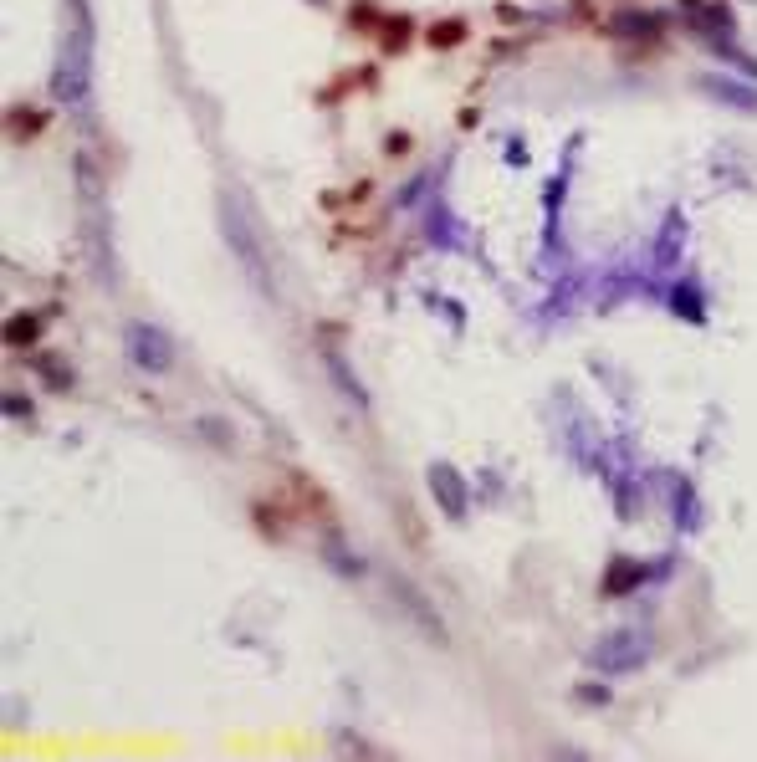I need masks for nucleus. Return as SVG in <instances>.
I'll return each mask as SVG.
<instances>
[{
  "label": "nucleus",
  "instance_id": "obj_22",
  "mask_svg": "<svg viewBox=\"0 0 757 762\" xmlns=\"http://www.w3.org/2000/svg\"><path fill=\"white\" fill-rule=\"evenodd\" d=\"M425 41H430L435 52H445V47H461V41H466V21H461V16H445V21H435V26L425 31Z\"/></svg>",
  "mask_w": 757,
  "mask_h": 762
},
{
  "label": "nucleus",
  "instance_id": "obj_17",
  "mask_svg": "<svg viewBox=\"0 0 757 762\" xmlns=\"http://www.w3.org/2000/svg\"><path fill=\"white\" fill-rule=\"evenodd\" d=\"M47 123H52V113H47V108H36V103H16V108H6V128H11V139H16V144H31L36 133H47Z\"/></svg>",
  "mask_w": 757,
  "mask_h": 762
},
{
  "label": "nucleus",
  "instance_id": "obj_3",
  "mask_svg": "<svg viewBox=\"0 0 757 762\" xmlns=\"http://www.w3.org/2000/svg\"><path fill=\"white\" fill-rule=\"evenodd\" d=\"M77 195H82V251L98 266V282H118V256H113V220H108V195H103V174L98 164L77 154Z\"/></svg>",
  "mask_w": 757,
  "mask_h": 762
},
{
  "label": "nucleus",
  "instance_id": "obj_27",
  "mask_svg": "<svg viewBox=\"0 0 757 762\" xmlns=\"http://www.w3.org/2000/svg\"><path fill=\"white\" fill-rule=\"evenodd\" d=\"M195 430H200V435H205V440H210V435H215V445H220V451H226V445H231V425H226V420H200V425H195Z\"/></svg>",
  "mask_w": 757,
  "mask_h": 762
},
{
  "label": "nucleus",
  "instance_id": "obj_7",
  "mask_svg": "<svg viewBox=\"0 0 757 762\" xmlns=\"http://www.w3.org/2000/svg\"><path fill=\"white\" fill-rule=\"evenodd\" d=\"M425 486H430V497H435L445 522H466V512H471V481H466V471H456L451 461H430L425 466Z\"/></svg>",
  "mask_w": 757,
  "mask_h": 762
},
{
  "label": "nucleus",
  "instance_id": "obj_9",
  "mask_svg": "<svg viewBox=\"0 0 757 762\" xmlns=\"http://www.w3.org/2000/svg\"><path fill=\"white\" fill-rule=\"evenodd\" d=\"M655 491L665 497V507H671L676 532L696 537V532H701V497H696V481H686L681 471H660V476H655Z\"/></svg>",
  "mask_w": 757,
  "mask_h": 762
},
{
  "label": "nucleus",
  "instance_id": "obj_24",
  "mask_svg": "<svg viewBox=\"0 0 757 762\" xmlns=\"http://www.w3.org/2000/svg\"><path fill=\"white\" fill-rule=\"evenodd\" d=\"M573 701H584V706H609V686H604V681H578V686H573Z\"/></svg>",
  "mask_w": 757,
  "mask_h": 762
},
{
  "label": "nucleus",
  "instance_id": "obj_19",
  "mask_svg": "<svg viewBox=\"0 0 757 762\" xmlns=\"http://www.w3.org/2000/svg\"><path fill=\"white\" fill-rule=\"evenodd\" d=\"M31 369H36V379L47 384L52 394H67V389L77 384V374H72V364H67L62 353H36V358H31Z\"/></svg>",
  "mask_w": 757,
  "mask_h": 762
},
{
  "label": "nucleus",
  "instance_id": "obj_2",
  "mask_svg": "<svg viewBox=\"0 0 757 762\" xmlns=\"http://www.w3.org/2000/svg\"><path fill=\"white\" fill-rule=\"evenodd\" d=\"M215 210H220V236H226L231 256L241 261V272L256 282L261 297L277 302V256H272V246H266V236H261L256 210H251L236 190H220V205H215Z\"/></svg>",
  "mask_w": 757,
  "mask_h": 762
},
{
  "label": "nucleus",
  "instance_id": "obj_12",
  "mask_svg": "<svg viewBox=\"0 0 757 762\" xmlns=\"http://www.w3.org/2000/svg\"><path fill=\"white\" fill-rule=\"evenodd\" d=\"M323 563H328L338 578H369V558H364L359 548H353L338 527L323 532Z\"/></svg>",
  "mask_w": 757,
  "mask_h": 762
},
{
  "label": "nucleus",
  "instance_id": "obj_14",
  "mask_svg": "<svg viewBox=\"0 0 757 762\" xmlns=\"http://www.w3.org/2000/svg\"><path fill=\"white\" fill-rule=\"evenodd\" d=\"M686 16H691L696 36H706V41H717V36H732V31H737V21H732V11H727V6H706V0H686Z\"/></svg>",
  "mask_w": 757,
  "mask_h": 762
},
{
  "label": "nucleus",
  "instance_id": "obj_15",
  "mask_svg": "<svg viewBox=\"0 0 757 762\" xmlns=\"http://www.w3.org/2000/svg\"><path fill=\"white\" fill-rule=\"evenodd\" d=\"M706 98H717V103H727V108H742V113H757V87H747V82H732V77H701L696 82Z\"/></svg>",
  "mask_w": 757,
  "mask_h": 762
},
{
  "label": "nucleus",
  "instance_id": "obj_26",
  "mask_svg": "<svg viewBox=\"0 0 757 762\" xmlns=\"http://www.w3.org/2000/svg\"><path fill=\"white\" fill-rule=\"evenodd\" d=\"M333 752H359V757H374L379 747H374V742H359V737H353V732L343 727V732H333Z\"/></svg>",
  "mask_w": 757,
  "mask_h": 762
},
{
  "label": "nucleus",
  "instance_id": "obj_13",
  "mask_svg": "<svg viewBox=\"0 0 757 762\" xmlns=\"http://www.w3.org/2000/svg\"><path fill=\"white\" fill-rule=\"evenodd\" d=\"M681 246H686V215H681V210H671V215H665V231L655 236L650 272H655V277H660V272H671V266L681 261Z\"/></svg>",
  "mask_w": 757,
  "mask_h": 762
},
{
  "label": "nucleus",
  "instance_id": "obj_6",
  "mask_svg": "<svg viewBox=\"0 0 757 762\" xmlns=\"http://www.w3.org/2000/svg\"><path fill=\"white\" fill-rule=\"evenodd\" d=\"M645 660H650V635L645 630H609L589 650V665L604 670V676H635Z\"/></svg>",
  "mask_w": 757,
  "mask_h": 762
},
{
  "label": "nucleus",
  "instance_id": "obj_10",
  "mask_svg": "<svg viewBox=\"0 0 757 762\" xmlns=\"http://www.w3.org/2000/svg\"><path fill=\"white\" fill-rule=\"evenodd\" d=\"M323 374H328V384L338 389V399H348V410H374V394H369V384L359 379V369L348 364V353L343 348H328L323 353Z\"/></svg>",
  "mask_w": 757,
  "mask_h": 762
},
{
  "label": "nucleus",
  "instance_id": "obj_5",
  "mask_svg": "<svg viewBox=\"0 0 757 762\" xmlns=\"http://www.w3.org/2000/svg\"><path fill=\"white\" fill-rule=\"evenodd\" d=\"M123 353L139 374H169L174 369V338H169V328H159L149 318H133L123 328Z\"/></svg>",
  "mask_w": 757,
  "mask_h": 762
},
{
  "label": "nucleus",
  "instance_id": "obj_4",
  "mask_svg": "<svg viewBox=\"0 0 757 762\" xmlns=\"http://www.w3.org/2000/svg\"><path fill=\"white\" fill-rule=\"evenodd\" d=\"M384 584H389V599L399 604V614H405V619L415 624V635H420V640H430L435 650H445V645H451V630H445L440 609L430 604V594H425L420 584H410L405 573H384Z\"/></svg>",
  "mask_w": 757,
  "mask_h": 762
},
{
  "label": "nucleus",
  "instance_id": "obj_28",
  "mask_svg": "<svg viewBox=\"0 0 757 762\" xmlns=\"http://www.w3.org/2000/svg\"><path fill=\"white\" fill-rule=\"evenodd\" d=\"M307 6H328V0H307Z\"/></svg>",
  "mask_w": 757,
  "mask_h": 762
},
{
  "label": "nucleus",
  "instance_id": "obj_20",
  "mask_svg": "<svg viewBox=\"0 0 757 762\" xmlns=\"http://www.w3.org/2000/svg\"><path fill=\"white\" fill-rule=\"evenodd\" d=\"M665 31V16L655 11H625V16H614V36H655Z\"/></svg>",
  "mask_w": 757,
  "mask_h": 762
},
{
  "label": "nucleus",
  "instance_id": "obj_16",
  "mask_svg": "<svg viewBox=\"0 0 757 762\" xmlns=\"http://www.w3.org/2000/svg\"><path fill=\"white\" fill-rule=\"evenodd\" d=\"M604 476H609V497H614L619 517H635V512H640V491H635L630 456H619V466H604Z\"/></svg>",
  "mask_w": 757,
  "mask_h": 762
},
{
  "label": "nucleus",
  "instance_id": "obj_8",
  "mask_svg": "<svg viewBox=\"0 0 757 762\" xmlns=\"http://www.w3.org/2000/svg\"><path fill=\"white\" fill-rule=\"evenodd\" d=\"M671 563H676L671 553L650 558V563H640V558H609V568H604V594L619 599V594H635V589L655 584V578H671Z\"/></svg>",
  "mask_w": 757,
  "mask_h": 762
},
{
  "label": "nucleus",
  "instance_id": "obj_21",
  "mask_svg": "<svg viewBox=\"0 0 757 762\" xmlns=\"http://www.w3.org/2000/svg\"><path fill=\"white\" fill-rule=\"evenodd\" d=\"M706 47L717 52L722 62H732V67H737V72H742L747 82H757V57H752V52H742V47H737L732 36H717V41H706Z\"/></svg>",
  "mask_w": 757,
  "mask_h": 762
},
{
  "label": "nucleus",
  "instance_id": "obj_18",
  "mask_svg": "<svg viewBox=\"0 0 757 762\" xmlns=\"http://www.w3.org/2000/svg\"><path fill=\"white\" fill-rule=\"evenodd\" d=\"M47 323H52L47 307H26V312H16V318L6 323V343L11 348H31L41 333H47Z\"/></svg>",
  "mask_w": 757,
  "mask_h": 762
},
{
  "label": "nucleus",
  "instance_id": "obj_1",
  "mask_svg": "<svg viewBox=\"0 0 757 762\" xmlns=\"http://www.w3.org/2000/svg\"><path fill=\"white\" fill-rule=\"evenodd\" d=\"M93 57H98L93 0H62V31H57V62H52V98L62 108H87V98H93Z\"/></svg>",
  "mask_w": 757,
  "mask_h": 762
},
{
  "label": "nucleus",
  "instance_id": "obj_23",
  "mask_svg": "<svg viewBox=\"0 0 757 762\" xmlns=\"http://www.w3.org/2000/svg\"><path fill=\"white\" fill-rule=\"evenodd\" d=\"M410 36H415V21H410V16H389V21H384V36H379V47H384V52H405Z\"/></svg>",
  "mask_w": 757,
  "mask_h": 762
},
{
  "label": "nucleus",
  "instance_id": "obj_11",
  "mask_svg": "<svg viewBox=\"0 0 757 762\" xmlns=\"http://www.w3.org/2000/svg\"><path fill=\"white\" fill-rule=\"evenodd\" d=\"M665 307L671 318H681L686 328H706V292H701V277H676L665 287Z\"/></svg>",
  "mask_w": 757,
  "mask_h": 762
},
{
  "label": "nucleus",
  "instance_id": "obj_25",
  "mask_svg": "<svg viewBox=\"0 0 757 762\" xmlns=\"http://www.w3.org/2000/svg\"><path fill=\"white\" fill-rule=\"evenodd\" d=\"M0 415H6V420H31V399L21 389H11L6 399H0Z\"/></svg>",
  "mask_w": 757,
  "mask_h": 762
}]
</instances>
